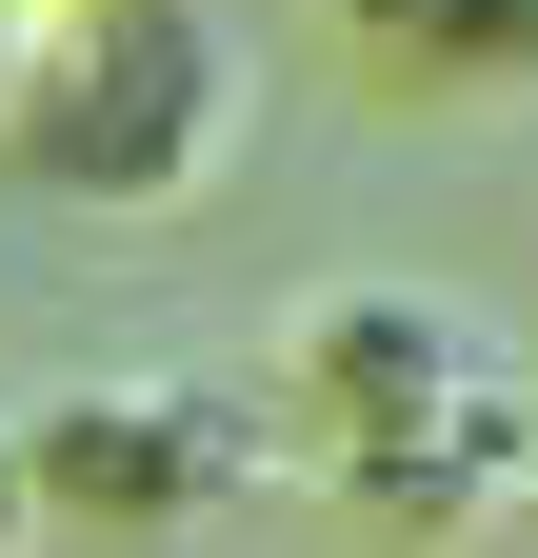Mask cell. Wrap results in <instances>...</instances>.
I'll return each instance as SVG.
<instances>
[{
	"instance_id": "3",
	"label": "cell",
	"mask_w": 538,
	"mask_h": 558,
	"mask_svg": "<svg viewBox=\"0 0 538 558\" xmlns=\"http://www.w3.org/2000/svg\"><path fill=\"white\" fill-rule=\"evenodd\" d=\"M21 478H40V519H199V499H220V478H240V399H140V379H120V399H81V418H40V439H21Z\"/></svg>"
},
{
	"instance_id": "2",
	"label": "cell",
	"mask_w": 538,
	"mask_h": 558,
	"mask_svg": "<svg viewBox=\"0 0 538 558\" xmlns=\"http://www.w3.org/2000/svg\"><path fill=\"white\" fill-rule=\"evenodd\" d=\"M240 160V40L199 0H40V60L0 100V180L60 220H180Z\"/></svg>"
},
{
	"instance_id": "4",
	"label": "cell",
	"mask_w": 538,
	"mask_h": 558,
	"mask_svg": "<svg viewBox=\"0 0 538 558\" xmlns=\"http://www.w3.org/2000/svg\"><path fill=\"white\" fill-rule=\"evenodd\" d=\"M340 40L399 100H458V120H518L538 100V0H340Z\"/></svg>"
},
{
	"instance_id": "6",
	"label": "cell",
	"mask_w": 538,
	"mask_h": 558,
	"mask_svg": "<svg viewBox=\"0 0 538 558\" xmlns=\"http://www.w3.org/2000/svg\"><path fill=\"white\" fill-rule=\"evenodd\" d=\"M21 60H40V0H0V100H21Z\"/></svg>"
},
{
	"instance_id": "1",
	"label": "cell",
	"mask_w": 538,
	"mask_h": 558,
	"mask_svg": "<svg viewBox=\"0 0 538 558\" xmlns=\"http://www.w3.org/2000/svg\"><path fill=\"white\" fill-rule=\"evenodd\" d=\"M280 399H299V459L359 478L379 519H479V499H518V459H538L518 339L479 300H439V279H340V300H299Z\"/></svg>"
},
{
	"instance_id": "5",
	"label": "cell",
	"mask_w": 538,
	"mask_h": 558,
	"mask_svg": "<svg viewBox=\"0 0 538 558\" xmlns=\"http://www.w3.org/2000/svg\"><path fill=\"white\" fill-rule=\"evenodd\" d=\"M0 558H40V478H21V418H0Z\"/></svg>"
}]
</instances>
